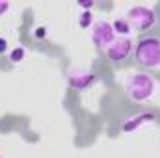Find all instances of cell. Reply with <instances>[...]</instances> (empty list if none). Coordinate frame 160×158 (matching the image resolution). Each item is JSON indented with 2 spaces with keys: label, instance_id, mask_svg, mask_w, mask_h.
I'll list each match as a JSON object with an SVG mask.
<instances>
[{
  "label": "cell",
  "instance_id": "1",
  "mask_svg": "<svg viewBox=\"0 0 160 158\" xmlns=\"http://www.w3.org/2000/svg\"><path fill=\"white\" fill-rule=\"evenodd\" d=\"M136 58L138 62H142L143 65H158L160 63V41L155 37H145L140 41L138 48H136Z\"/></svg>",
  "mask_w": 160,
  "mask_h": 158
},
{
  "label": "cell",
  "instance_id": "2",
  "mask_svg": "<svg viewBox=\"0 0 160 158\" xmlns=\"http://www.w3.org/2000/svg\"><path fill=\"white\" fill-rule=\"evenodd\" d=\"M128 22L134 28H149L155 22V13L145 6H134L128 11Z\"/></svg>",
  "mask_w": 160,
  "mask_h": 158
},
{
  "label": "cell",
  "instance_id": "3",
  "mask_svg": "<svg viewBox=\"0 0 160 158\" xmlns=\"http://www.w3.org/2000/svg\"><path fill=\"white\" fill-rule=\"evenodd\" d=\"M112 34H114V28L101 21L95 24V30H93V41L97 43V47H106L108 43H112Z\"/></svg>",
  "mask_w": 160,
  "mask_h": 158
},
{
  "label": "cell",
  "instance_id": "4",
  "mask_svg": "<svg viewBox=\"0 0 160 158\" xmlns=\"http://www.w3.org/2000/svg\"><path fill=\"white\" fill-rule=\"evenodd\" d=\"M128 50H130V41H118V43H114L110 48H108V54L116 60V62H119L123 56H127L128 54Z\"/></svg>",
  "mask_w": 160,
  "mask_h": 158
},
{
  "label": "cell",
  "instance_id": "5",
  "mask_svg": "<svg viewBox=\"0 0 160 158\" xmlns=\"http://www.w3.org/2000/svg\"><path fill=\"white\" fill-rule=\"evenodd\" d=\"M116 32H119V34H128L130 32V24H128V21H125L123 17H119L116 22H114V26H112Z\"/></svg>",
  "mask_w": 160,
  "mask_h": 158
},
{
  "label": "cell",
  "instance_id": "6",
  "mask_svg": "<svg viewBox=\"0 0 160 158\" xmlns=\"http://www.w3.org/2000/svg\"><path fill=\"white\" fill-rule=\"evenodd\" d=\"M9 9V4L8 2H0V15L4 13V11H8Z\"/></svg>",
  "mask_w": 160,
  "mask_h": 158
},
{
  "label": "cell",
  "instance_id": "7",
  "mask_svg": "<svg viewBox=\"0 0 160 158\" xmlns=\"http://www.w3.org/2000/svg\"><path fill=\"white\" fill-rule=\"evenodd\" d=\"M6 48H8V43L0 37V54H2V52H6Z\"/></svg>",
  "mask_w": 160,
  "mask_h": 158
}]
</instances>
